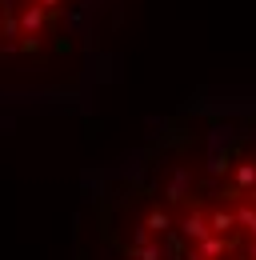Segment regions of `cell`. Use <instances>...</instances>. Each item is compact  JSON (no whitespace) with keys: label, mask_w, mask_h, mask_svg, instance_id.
<instances>
[{"label":"cell","mask_w":256,"mask_h":260,"mask_svg":"<svg viewBox=\"0 0 256 260\" xmlns=\"http://www.w3.org/2000/svg\"><path fill=\"white\" fill-rule=\"evenodd\" d=\"M88 260H256V100H188L108 168Z\"/></svg>","instance_id":"1"},{"label":"cell","mask_w":256,"mask_h":260,"mask_svg":"<svg viewBox=\"0 0 256 260\" xmlns=\"http://www.w3.org/2000/svg\"><path fill=\"white\" fill-rule=\"evenodd\" d=\"M116 0H0V100L80 88Z\"/></svg>","instance_id":"2"}]
</instances>
